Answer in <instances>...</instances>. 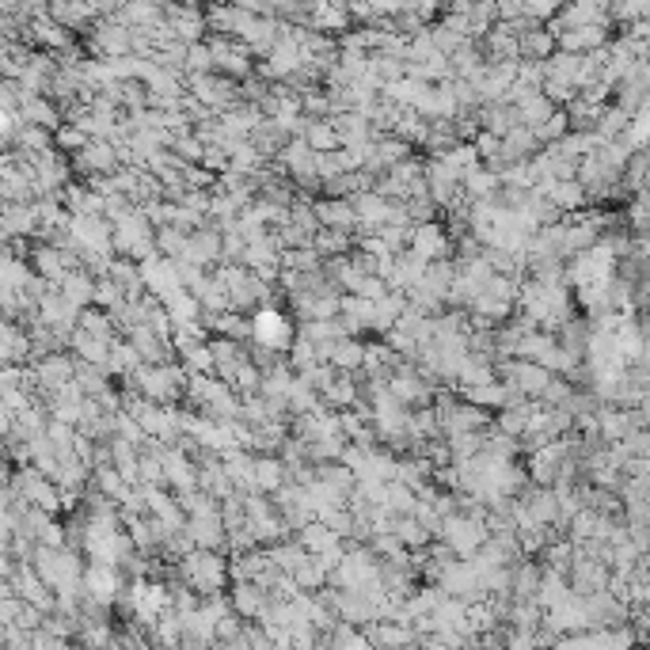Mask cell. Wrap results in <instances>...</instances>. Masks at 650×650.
I'll return each instance as SVG.
<instances>
[{"instance_id":"484cf974","label":"cell","mask_w":650,"mask_h":650,"mask_svg":"<svg viewBox=\"0 0 650 650\" xmlns=\"http://www.w3.org/2000/svg\"><path fill=\"white\" fill-rule=\"evenodd\" d=\"M392 533L400 536V544L403 548H415V552H419V548H426V544H430V529H426V525H422L419 517H396V525H392Z\"/></svg>"},{"instance_id":"30bf717a","label":"cell","mask_w":650,"mask_h":650,"mask_svg":"<svg viewBox=\"0 0 650 650\" xmlns=\"http://www.w3.org/2000/svg\"><path fill=\"white\" fill-rule=\"evenodd\" d=\"M609 46H612L609 27H578V31H563V35H559V50H563V54H578V58L605 54Z\"/></svg>"},{"instance_id":"83f0119b","label":"cell","mask_w":650,"mask_h":650,"mask_svg":"<svg viewBox=\"0 0 650 650\" xmlns=\"http://www.w3.org/2000/svg\"><path fill=\"white\" fill-rule=\"evenodd\" d=\"M210 73H217L210 42H198V46L187 50V77H210Z\"/></svg>"},{"instance_id":"52a82bcc","label":"cell","mask_w":650,"mask_h":650,"mask_svg":"<svg viewBox=\"0 0 650 650\" xmlns=\"http://www.w3.org/2000/svg\"><path fill=\"white\" fill-rule=\"evenodd\" d=\"M31 365H35V377H39V388L46 396L77 381V369H80V362L73 354H46V358H39V362Z\"/></svg>"},{"instance_id":"603a6c76","label":"cell","mask_w":650,"mask_h":650,"mask_svg":"<svg viewBox=\"0 0 650 650\" xmlns=\"http://www.w3.org/2000/svg\"><path fill=\"white\" fill-rule=\"evenodd\" d=\"M365 354H369V343L362 339H343V343L335 346V354H331V365L339 369V373H362L365 369Z\"/></svg>"},{"instance_id":"ac0fdd59","label":"cell","mask_w":650,"mask_h":650,"mask_svg":"<svg viewBox=\"0 0 650 650\" xmlns=\"http://www.w3.org/2000/svg\"><path fill=\"white\" fill-rule=\"evenodd\" d=\"M297 544H301L308 555H331V552H339V548H346L343 536L335 533V529H327L324 521H312V525H305V529L297 533Z\"/></svg>"},{"instance_id":"7a4b0ae2","label":"cell","mask_w":650,"mask_h":650,"mask_svg":"<svg viewBox=\"0 0 650 650\" xmlns=\"http://www.w3.org/2000/svg\"><path fill=\"white\" fill-rule=\"evenodd\" d=\"M115 255L118 259H130L137 267L160 255V251H156V229H153V221L145 217V210H137L130 221L115 225Z\"/></svg>"},{"instance_id":"f546056e","label":"cell","mask_w":650,"mask_h":650,"mask_svg":"<svg viewBox=\"0 0 650 650\" xmlns=\"http://www.w3.org/2000/svg\"><path fill=\"white\" fill-rule=\"evenodd\" d=\"M122 305H126V293H122V286H115L111 278H99L96 308H103V312H118Z\"/></svg>"},{"instance_id":"277c9868","label":"cell","mask_w":650,"mask_h":650,"mask_svg":"<svg viewBox=\"0 0 650 650\" xmlns=\"http://www.w3.org/2000/svg\"><path fill=\"white\" fill-rule=\"evenodd\" d=\"M441 540L457 552V559H476V555L483 552V544L491 540L487 517H472V514L445 517V525H441Z\"/></svg>"},{"instance_id":"6da1fadb","label":"cell","mask_w":650,"mask_h":650,"mask_svg":"<svg viewBox=\"0 0 650 650\" xmlns=\"http://www.w3.org/2000/svg\"><path fill=\"white\" fill-rule=\"evenodd\" d=\"M183 578H187V586H191L198 597H217V593L225 590V582L232 578V567L225 563V555L221 552H206V548H198L183 559Z\"/></svg>"},{"instance_id":"f1b7e54d","label":"cell","mask_w":650,"mask_h":650,"mask_svg":"<svg viewBox=\"0 0 650 650\" xmlns=\"http://www.w3.org/2000/svg\"><path fill=\"white\" fill-rule=\"evenodd\" d=\"M88 141H92V137L84 134V130H80V126H73V122H65V126H61L58 134H54V145H58V153H84V149H88Z\"/></svg>"},{"instance_id":"5b68a950","label":"cell","mask_w":650,"mask_h":650,"mask_svg":"<svg viewBox=\"0 0 650 650\" xmlns=\"http://www.w3.org/2000/svg\"><path fill=\"white\" fill-rule=\"evenodd\" d=\"M141 278H145V289H149V297H156V301H168V297H175L183 286V270H179V263H172V259H164V255H156V259H149V263H141Z\"/></svg>"},{"instance_id":"2e32d148","label":"cell","mask_w":650,"mask_h":650,"mask_svg":"<svg viewBox=\"0 0 650 650\" xmlns=\"http://www.w3.org/2000/svg\"><path fill=\"white\" fill-rule=\"evenodd\" d=\"M270 605V593L263 590V586H255V582H236L232 586V609H236V616H244V620H263V612H267Z\"/></svg>"},{"instance_id":"e0dca14e","label":"cell","mask_w":650,"mask_h":650,"mask_svg":"<svg viewBox=\"0 0 650 650\" xmlns=\"http://www.w3.org/2000/svg\"><path fill=\"white\" fill-rule=\"evenodd\" d=\"M365 639L377 650H411L419 635L407 628V624H384V620H377V624L365 628Z\"/></svg>"},{"instance_id":"9c48e42d","label":"cell","mask_w":650,"mask_h":650,"mask_svg":"<svg viewBox=\"0 0 650 650\" xmlns=\"http://www.w3.org/2000/svg\"><path fill=\"white\" fill-rule=\"evenodd\" d=\"M118 593H122V571L107 567V563H92L84 571V597L96 601V605H111Z\"/></svg>"},{"instance_id":"3957f363","label":"cell","mask_w":650,"mask_h":650,"mask_svg":"<svg viewBox=\"0 0 650 650\" xmlns=\"http://www.w3.org/2000/svg\"><path fill=\"white\" fill-rule=\"evenodd\" d=\"M251 343L267 346L274 354H289L293 343H297V327H293V320H289L282 308L267 305L251 316Z\"/></svg>"},{"instance_id":"44dd1931","label":"cell","mask_w":650,"mask_h":650,"mask_svg":"<svg viewBox=\"0 0 650 650\" xmlns=\"http://www.w3.org/2000/svg\"><path fill=\"white\" fill-rule=\"evenodd\" d=\"M111 346L115 343H103L96 335H88V331H73V358L84 365H99V369H107L111 365Z\"/></svg>"},{"instance_id":"5bb4252c","label":"cell","mask_w":650,"mask_h":650,"mask_svg":"<svg viewBox=\"0 0 650 650\" xmlns=\"http://www.w3.org/2000/svg\"><path fill=\"white\" fill-rule=\"evenodd\" d=\"M559 54V35H555L548 23H533L525 35H521V61H552Z\"/></svg>"},{"instance_id":"8992f818","label":"cell","mask_w":650,"mask_h":650,"mask_svg":"<svg viewBox=\"0 0 650 650\" xmlns=\"http://www.w3.org/2000/svg\"><path fill=\"white\" fill-rule=\"evenodd\" d=\"M118 164H122V156H118V149L111 141H88V149L73 156V168H77L84 179L118 175Z\"/></svg>"},{"instance_id":"cb8c5ba5","label":"cell","mask_w":650,"mask_h":650,"mask_svg":"<svg viewBox=\"0 0 650 650\" xmlns=\"http://www.w3.org/2000/svg\"><path fill=\"white\" fill-rule=\"evenodd\" d=\"M305 141L312 153H339V149H343V137H339V130H335L331 118H324V122H312V118H308Z\"/></svg>"},{"instance_id":"7c38bea8","label":"cell","mask_w":650,"mask_h":650,"mask_svg":"<svg viewBox=\"0 0 650 650\" xmlns=\"http://www.w3.org/2000/svg\"><path fill=\"white\" fill-rule=\"evenodd\" d=\"M536 194H544L548 202H552L555 210L563 213V217H571V213H578L582 206H586V187L578 183V179H552V183H540L536 187Z\"/></svg>"},{"instance_id":"d4e9b609","label":"cell","mask_w":650,"mask_h":650,"mask_svg":"<svg viewBox=\"0 0 650 650\" xmlns=\"http://www.w3.org/2000/svg\"><path fill=\"white\" fill-rule=\"evenodd\" d=\"M540 582H544V574L536 571L533 563H517V567H514V590H510V597H514V601H536Z\"/></svg>"},{"instance_id":"9a60e30c","label":"cell","mask_w":650,"mask_h":650,"mask_svg":"<svg viewBox=\"0 0 650 650\" xmlns=\"http://www.w3.org/2000/svg\"><path fill=\"white\" fill-rule=\"evenodd\" d=\"M20 115H23V122H27V126H42V130H50V134H58L61 126H65V111H61L50 96L23 99Z\"/></svg>"},{"instance_id":"4316f807","label":"cell","mask_w":650,"mask_h":650,"mask_svg":"<svg viewBox=\"0 0 650 650\" xmlns=\"http://www.w3.org/2000/svg\"><path fill=\"white\" fill-rule=\"evenodd\" d=\"M384 506H388V510H392L396 517H407V514H415V506H419V495H415L411 487H403V483H388Z\"/></svg>"},{"instance_id":"ffe728a7","label":"cell","mask_w":650,"mask_h":650,"mask_svg":"<svg viewBox=\"0 0 650 650\" xmlns=\"http://www.w3.org/2000/svg\"><path fill=\"white\" fill-rule=\"evenodd\" d=\"M96 289H99V278L92 274V270H73L69 278H65V286H61V293L73 301V305L84 312V308H96Z\"/></svg>"},{"instance_id":"4fadbf2b","label":"cell","mask_w":650,"mask_h":650,"mask_svg":"<svg viewBox=\"0 0 650 650\" xmlns=\"http://www.w3.org/2000/svg\"><path fill=\"white\" fill-rule=\"evenodd\" d=\"M312 210H316L320 229H335V232L358 229V213H354L350 198H320V202H312Z\"/></svg>"},{"instance_id":"8fae6325","label":"cell","mask_w":650,"mask_h":650,"mask_svg":"<svg viewBox=\"0 0 650 650\" xmlns=\"http://www.w3.org/2000/svg\"><path fill=\"white\" fill-rule=\"evenodd\" d=\"M278 168H282L293 183H308V179H316V153L308 149V141L293 137V141H286V149L278 153Z\"/></svg>"},{"instance_id":"4dcf8cb0","label":"cell","mask_w":650,"mask_h":650,"mask_svg":"<svg viewBox=\"0 0 650 650\" xmlns=\"http://www.w3.org/2000/svg\"><path fill=\"white\" fill-rule=\"evenodd\" d=\"M213 650H251V639H248V631L244 635H236V639H221Z\"/></svg>"},{"instance_id":"d6986e66","label":"cell","mask_w":650,"mask_h":650,"mask_svg":"<svg viewBox=\"0 0 650 650\" xmlns=\"http://www.w3.org/2000/svg\"><path fill=\"white\" fill-rule=\"evenodd\" d=\"M286 483H289L286 460L282 457H255V491H259V495L274 498Z\"/></svg>"},{"instance_id":"ba28073f","label":"cell","mask_w":650,"mask_h":650,"mask_svg":"<svg viewBox=\"0 0 650 650\" xmlns=\"http://www.w3.org/2000/svg\"><path fill=\"white\" fill-rule=\"evenodd\" d=\"M411 251L426 263H438V259H453V240L445 236L438 221H426V225H415V232H411Z\"/></svg>"},{"instance_id":"7402d4cb","label":"cell","mask_w":650,"mask_h":650,"mask_svg":"<svg viewBox=\"0 0 650 650\" xmlns=\"http://www.w3.org/2000/svg\"><path fill=\"white\" fill-rule=\"evenodd\" d=\"M514 111H517V118H521V126H529V130H540V126H544V122H548V118H552L559 107H555V103L544 96V92H533L529 99H521Z\"/></svg>"}]
</instances>
